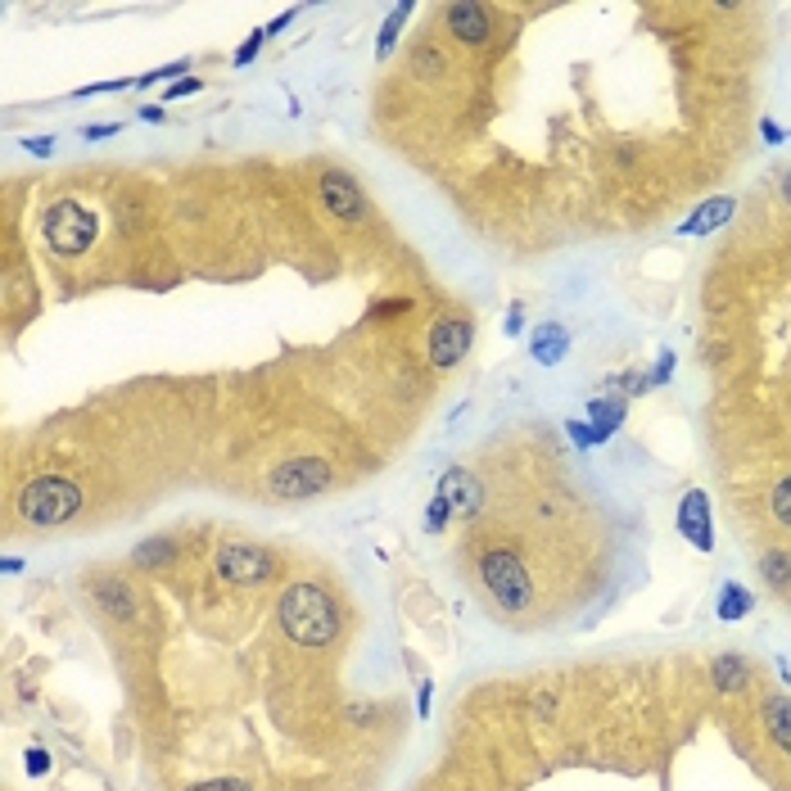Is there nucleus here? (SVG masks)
<instances>
[{
    "label": "nucleus",
    "mask_w": 791,
    "mask_h": 791,
    "mask_svg": "<svg viewBox=\"0 0 791 791\" xmlns=\"http://www.w3.org/2000/svg\"><path fill=\"white\" fill-rule=\"evenodd\" d=\"M276 620L290 643L298 647H330L339 637V607L335 597L321 592L317 584H294L276 601Z\"/></svg>",
    "instance_id": "1"
},
{
    "label": "nucleus",
    "mask_w": 791,
    "mask_h": 791,
    "mask_svg": "<svg viewBox=\"0 0 791 791\" xmlns=\"http://www.w3.org/2000/svg\"><path fill=\"white\" fill-rule=\"evenodd\" d=\"M479 584L488 592V601L498 607V615H530L539 607V588H534V575L524 570V561L511 552V547H488L479 556Z\"/></svg>",
    "instance_id": "2"
},
{
    "label": "nucleus",
    "mask_w": 791,
    "mask_h": 791,
    "mask_svg": "<svg viewBox=\"0 0 791 791\" xmlns=\"http://www.w3.org/2000/svg\"><path fill=\"white\" fill-rule=\"evenodd\" d=\"M82 511V488L68 475H36L19 494V516L36 530H59Z\"/></svg>",
    "instance_id": "3"
},
{
    "label": "nucleus",
    "mask_w": 791,
    "mask_h": 791,
    "mask_svg": "<svg viewBox=\"0 0 791 791\" xmlns=\"http://www.w3.org/2000/svg\"><path fill=\"white\" fill-rule=\"evenodd\" d=\"M95 236H100V217L78 200H59L42 213V240L55 253H87Z\"/></svg>",
    "instance_id": "4"
},
{
    "label": "nucleus",
    "mask_w": 791,
    "mask_h": 791,
    "mask_svg": "<svg viewBox=\"0 0 791 791\" xmlns=\"http://www.w3.org/2000/svg\"><path fill=\"white\" fill-rule=\"evenodd\" d=\"M330 479H335L330 462H321V457H294V462L272 466L268 494H272L276 502H308V498L326 494Z\"/></svg>",
    "instance_id": "5"
},
{
    "label": "nucleus",
    "mask_w": 791,
    "mask_h": 791,
    "mask_svg": "<svg viewBox=\"0 0 791 791\" xmlns=\"http://www.w3.org/2000/svg\"><path fill=\"white\" fill-rule=\"evenodd\" d=\"M276 552L262 543H222L217 552V575L226 584H245V588H262L276 575Z\"/></svg>",
    "instance_id": "6"
},
{
    "label": "nucleus",
    "mask_w": 791,
    "mask_h": 791,
    "mask_svg": "<svg viewBox=\"0 0 791 791\" xmlns=\"http://www.w3.org/2000/svg\"><path fill=\"white\" fill-rule=\"evenodd\" d=\"M475 344V321L462 317V313H443L434 326H430V339H426V353L439 371H452Z\"/></svg>",
    "instance_id": "7"
},
{
    "label": "nucleus",
    "mask_w": 791,
    "mask_h": 791,
    "mask_svg": "<svg viewBox=\"0 0 791 791\" xmlns=\"http://www.w3.org/2000/svg\"><path fill=\"white\" fill-rule=\"evenodd\" d=\"M317 200L335 222H344V226L366 222V195H362V185L349 172H339V168L321 172L317 177Z\"/></svg>",
    "instance_id": "8"
},
{
    "label": "nucleus",
    "mask_w": 791,
    "mask_h": 791,
    "mask_svg": "<svg viewBox=\"0 0 791 791\" xmlns=\"http://www.w3.org/2000/svg\"><path fill=\"white\" fill-rule=\"evenodd\" d=\"M443 27H448V36L452 42H462V46H484L488 36L498 32V10H488V5H443Z\"/></svg>",
    "instance_id": "9"
},
{
    "label": "nucleus",
    "mask_w": 791,
    "mask_h": 791,
    "mask_svg": "<svg viewBox=\"0 0 791 791\" xmlns=\"http://www.w3.org/2000/svg\"><path fill=\"white\" fill-rule=\"evenodd\" d=\"M678 534H683L697 552H714V524H710L705 488H688V494L678 498Z\"/></svg>",
    "instance_id": "10"
},
{
    "label": "nucleus",
    "mask_w": 791,
    "mask_h": 791,
    "mask_svg": "<svg viewBox=\"0 0 791 791\" xmlns=\"http://www.w3.org/2000/svg\"><path fill=\"white\" fill-rule=\"evenodd\" d=\"M439 498L452 507V516H475L484 507V488H479V479L466 466H452L439 479Z\"/></svg>",
    "instance_id": "11"
},
{
    "label": "nucleus",
    "mask_w": 791,
    "mask_h": 791,
    "mask_svg": "<svg viewBox=\"0 0 791 791\" xmlns=\"http://www.w3.org/2000/svg\"><path fill=\"white\" fill-rule=\"evenodd\" d=\"M91 597L100 601V611H109L113 620H136L140 615V597L127 579L118 575H104V579H91Z\"/></svg>",
    "instance_id": "12"
},
{
    "label": "nucleus",
    "mask_w": 791,
    "mask_h": 791,
    "mask_svg": "<svg viewBox=\"0 0 791 791\" xmlns=\"http://www.w3.org/2000/svg\"><path fill=\"white\" fill-rule=\"evenodd\" d=\"M624 417H629V398L624 394H597L588 407H584V421L592 426V434H597V443H611L615 439V430L624 426Z\"/></svg>",
    "instance_id": "13"
},
{
    "label": "nucleus",
    "mask_w": 791,
    "mask_h": 791,
    "mask_svg": "<svg viewBox=\"0 0 791 791\" xmlns=\"http://www.w3.org/2000/svg\"><path fill=\"white\" fill-rule=\"evenodd\" d=\"M710 678H714V688L720 692H746L750 683H756V665H750L746 656H737V652H724V656H714Z\"/></svg>",
    "instance_id": "14"
},
{
    "label": "nucleus",
    "mask_w": 791,
    "mask_h": 791,
    "mask_svg": "<svg viewBox=\"0 0 791 791\" xmlns=\"http://www.w3.org/2000/svg\"><path fill=\"white\" fill-rule=\"evenodd\" d=\"M530 353L539 366H556L565 353H570V330L561 321H539V330L530 335Z\"/></svg>",
    "instance_id": "15"
},
{
    "label": "nucleus",
    "mask_w": 791,
    "mask_h": 791,
    "mask_svg": "<svg viewBox=\"0 0 791 791\" xmlns=\"http://www.w3.org/2000/svg\"><path fill=\"white\" fill-rule=\"evenodd\" d=\"M760 720H765L769 742L791 760V697H765L760 701Z\"/></svg>",
    "instance_id": "16"
},
{
    "label": "nucleus",
    "mask_w": 791,
    "mask_h": 791,
    "mask_svg": "<svg viewBox=\"0 0 791 791\" xmlns=\"http://www.w3.org/2000/svg\"><path fill=\"white\" fill-rule=\"evenodd\" d=\"M746 611H756V592L742 588L737 579H724V584H720V597H714V615L728 620V624H737V620H746Z\"/></svg>",
    "instance_id": "17"
},
{
    "label": "nucleus",
    "mask_w": 791,
    "mask_h": 791,
    "mask_svg": "<svg viewBox=\"0 0 791 791\" xmlns=\"http://www.w3.org/2000/svg\"><path fill=\"white\" fill-rule=\"evenodd\" d=\"M733 200L728 195H720V200H705L701 208H697V217H688L683 226H678V236H710L714 226H724L728 217H733Z\"/></svg>",
    "instance_id": "18"
},
{
    "label": "nucleus",
    "mask_w": 791,
    "mask_h": 791,
    "mask_svg": "<svg viewBox=\"0 0 791 791\" xmlns=\"http://www.w3.org/2000/svg\"><path fill=\"white\" fill-rule=\"evenodd\" d=\"M760 579L773 592H791V552L787 547H765L760 552Z\"/></svg>",
    "instance_id": "19"
},
{
    "label": "nucleus",
    "mask_w": 791,
    "mask_h": 791,
    "mask_svg": "<svg viewBox=\"0 0 791 791\" xmlns=\"http://www.w3.org/2000/svg\"><path fill=\"white\" fill-rule=\"evenodd\" d=\"M411 10H417V5H411V0H403V5H398V10H394L385 23H381V36H375V59H381V64L394 55V46H398V32H403V23L411 19Z\"/></svg>",
    "instance_id": "20"
},
{
    "label": "nucleus",
    "mask_w": 791,
    "mask_h": 791,
    "mask_svg": "<svg viewBox=\"0 0 791 791\" xmlns=\"http://www.w3.org/2000/svg\"><path fill=\"white\" fill-rule=\"evenodd\" d=\"M132 561L140 565V570H163L168 561H177V543L172 539H149V543H140L132 552Z\"/></svg>",
    "instance_id": "21"
},
{
    "label": "nucleus",
    "mask_w": 791,
    "mask_h": 791,
    "mask_svg": "<svg viewBox=\"0 0 791 791\" xmlns=\"http://www.w3.org/2000/svg\"><path fill=\"white\" fill-rule=\"evenodd\" d=\"M611 389L624 394V398H643V394L656 389V385H652V375H647V371H620L615 381H611Z\"/></svg>",
    "instance_id": "22"
},
{
    "label": "nucleus",
    "mask_w": 791,
    "mask_h": 791,
    "mask_svg": "<svg viewBox=\"0 0 791 791\" xmlns=\"http://www.w3.org/2000/svg\"><path fill=\"white\" fill-rule=\"evenodd\" d=\"M769 511H773V520L782 524V530H791V475H782V479L773 484V494H769Z\"/></svg>",
    "instance_id": "23"
},
{
    "label": "nucleus",
    "mask_w": 791,
    "mask_h": 791,
    "mask_svg": "<svg viewBox=\"0 0 791 791\" xmlns=\"http://www.w3.org/2000/svg\"><path fill=\"white\" fill-rule=\"evenodd\" d=\"M262 42H268V27H258V32H249V36H245V42L236 46V55H231V64H236V68H249V64L258 59V50H262Z\"/></svg>",
    "instance_id": "24"
},
{
    "label": "nucleus",
    "mask_w": 791,
    "mask_h": 791,
    "mask_svg": "<svg viewBox=\"0 0 791 791\" xmlns=\"http://www.w3.org/2000/svg\"><path fill=\"white\" fill-rule=\"evenodd\" d=\"M191 68V59H177V64H163V68H155V72H145V78H136V87H159V82H177L181 72Z\"/></svg>",
    "instance_id": "25"
},
{
    "label": "nucleus",
    "mask_w": 791,
    "mask_h": 791,
    "mask_svg": "<svg viewBox=\"0 0 791 791\" xmlns=\"http://www.w3.org/2000/svg\"><path fill=\"white\" fill-rule=\"evenodd\" d=\"M448 520H452V507L434 494L430 507H426V530H430V534H443V530H448Z\"/></svg>",
    "instance_id": "26"
},
{
    "label": "nucleus",
    "mask_w": 791,
    "mask_h": 791,
    "mask_svg": "<svg viewBox=\"0 0 791 791\" xmlns=\"http://www.w3.org/2000/svg\"><path fill=\"white\" fill-rule=\"evenodd\" d=\"M195 91H204V82H200V78H181V82H172V87L163 91V104H177V100L195 95Z\"/></svg>",
    "instance_id": "27"
},
{
    "label": "nucleus",
    "mask_w": 791,
    "mask_h": 791,
    "mask_svg": "<svg viewBox=\"0 0 791 791\" xmlns=\"http://www.w3.org/2000/svg\"><path fill=\"white\" fill-rule=\"evenodd\" d=\"M565 430H570V439H575V448H597V434H592V426H588L584 417H579V421L570 417V421H565Z\"/></svg>",
    "instance_id": "28"
},
{
    "label": "nucleus",
    "mask_w": 791,
    "mask_h": 791,
    "mask_svg": "<svg viewBox=\"0 0 791 791\" xmlns=\"http://www.w3.org/2000/svg\"><path fill=\"white\" fill-rule=\"evenodd\" d=\"M23 765H27V773H32V778H46V773H50V756H46L42 746H32Z\"/></svg>",
    "instance_id": "29"
},
{
    "label": "nucleus",
    "mask_w": 791,
    "mask_h": 791,
    "mask_svg": "<svg viewBox=\"0 0 791 791\" xmlns=\"http://www.w3.org/2000/svg\"><path fill=\"white\" fill-rule=\"evenodd\" d=\"M403 313H411V298H385V304L371 308V317H403Z\"/></svg>",
    "instance_id": "30"
},
{
    "label": "nucleus",
    "mask_w": 791,
    "mask_h": 791,
    "mask_svg": "<svg viewBox=\"0 0 791 791\" xmlns=\"http://www.w3.org/2000/svg\"><path fill=\"white\" fill-rule=\"evenodd\" d=\"M652 375V385H669V375H674V353H660L656 358V371H647Z\"/></svg>",
    "instance_id": "31"
},
{
    "label": "nucleus",
    "mask_w": 791,
    "mask_h": 791,
    "mask_svg": "<svg viewBox=\"0 0 791 791\" xmlns=\"http://www.w3.org/2000/svg\"><path fill=\"white\" fill-rule=\"evenodd\" d=\"M118 132H123V123H91V127H82L87 140H109V136H118Z\"/></svg>",
    "instance_id": "32"
},
{
    "label": "nucleus",
    "mask_w": 791,
    "mask_h": 791,
    "mask_svg": "<svg viewBox=\"0 0 791 791\" xmlns=\"http://www.w3.org/2000/svg\"><path fill=\"white\" fill-rule=\"evenodd\" d=\"M191 791H249V782H240V778H217V782H200V787H191Z\"/></svg>",
    "instance_id": "33"
},
{
    "label": "nucleus",
    "mask_w": 791,
    "mask_h": 791,
    "mask_svg": "<svg viewBox=\"0 0 791 791\" xmlns=\"http://www.w3.org/2000/svg\"><path fill=\"white\" fill-rule=\"evenodd\" d=\"M27 145V155H36V159H50L55 155V140L50 136H32V140H23Z\"/></svg>",
    "instance_id": "34"
},
{
    "label": "nucleus",
    "mask_w": 791,
    "mask_h": 791,
    "mask_svg": "<svg viewBox=\"0 0 791 791\" xmlns=\"http://www.w3.org/2000/svg\"><path fill=\"white\" fill-rule=\"evenodd\" d=\"M760 132H765V145H782V140H787V132H782L773 118H760Z\"/></svg>",
    "instance_id": "35"
},
{
    "label": "nucleus",
    "mask_w": 791,
    "mask_h": 791,
    "mask_svg": "<svg viewBox=\"0 0 791 791\" xmlns=\"http://www.w3.org/2000/svg\"><path fill=\"white\" fill-rule=\"evenodd\" d=\"M140 118H145V123H163V118H168V113H163L159 104H149V109H140Z\"/></svg>",
    "instance_id": "36"
},
{
    "label": "nucleus",
    "mask_w": 791,
    "mask_h": 791,
    "mask_svg": "<svg viewBox=\"0 0 791 791\" xmlns=\"http://www.w3.org/2000/svg\"><path fill=\"white\" fill-rule=\"evenodd\" d=\"M778 191H782V200H787V204H791V168H787V172H782V177H778Z\"/></svg>",
    "instance_id": "37"
},
{
    "label": "nucleus",
    "mask_w": 791,
    "mask_h": 791,
    "mask_svg": "<svg viewBox=\"0 0 791 791\" xmlns=\"http://www.w3.org/2000/svg\"><path fill=\"white\" fill-rule=\"evenodd\" d=\"M520 326H524V321H520V308H511V321H507V335H520Z\"/></svg>",
    "instance_id": "38"
}]
</instances>
